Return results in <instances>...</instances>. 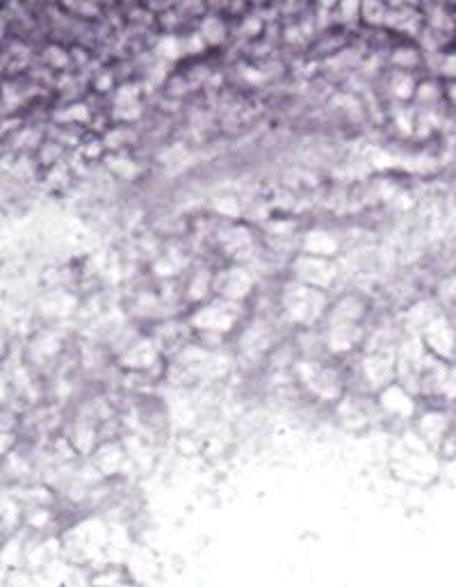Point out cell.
I'll return each instance as SVG.
<instances>
[{
	"instance_id": "cell-1",
	"label": "cell",
	"mask_w": 456,
	"mask_h": 587,
	"mask_svg": "<svg viewBox=\"0 0 456 587\" xmlns=\"http://www.w3.org/2000/svg\"><path fill=\"white\" fill-rule=\"evenodd\" d=\"M354 9H358V0H344V5H342V11L347 14V16H351V11Z\"/></svg>"
}]
</instances>
